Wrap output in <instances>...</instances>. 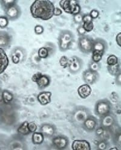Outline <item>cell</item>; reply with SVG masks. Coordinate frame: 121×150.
<instances>
[{"mask_svg":"<svg viewBox=\"0 0 121 150\" xmlns=\"http://www.w3.org/2000/svg\"><path fill=\"white\" fill-rule=\"evenodd\" d=\"M3 6L5 7L6 9L10 7L11 6L16 4L15 0H3L1 1Z\"/></svg>","mask_w":121,"mask_h":150,"instance_id":"cell-37","label":"cell"},{"mask_svg":"<svg viewBox=\"0 0 121 150\" xmlns=\"http://www.w3.org/2000/svg\"><path fill=\"white\" fill-rule=\"evenodd\" d=\"M25 58V52L24 50L18 48L14 50L12 54V60L14 64H19L23 62Z\"/></svg>","mask_w":121,"mask_h":150,"instance_id":"cell-18","label":"cell"},{"mask_svg":"<svg viewBox=\"0 0 121 150\" xmlns=\"http://www.w3.org/2000/svg\"><path fill=\"white\" fill-rule=\"evenodd\" d=\"M32 80L36 83L40 90H44L48 87L51 82L50 76L47 74H43L41 72L35 73L32 77Z\"/></svg>","mask_w":121,"mask_h":150,"instance_id":"cell-6","label":"cell"},{"mask_svg":"<svg viewBox=\"0 0 121 150\" xmlns=\"http://www.w3.org/2000/svg\"><path fill=\"white\" fill-rule=\"evenodd\" d=\"M40 132H41L44 136L52 137L57 132V127L53 124L44 123L42 124L40 127Z\"/></svg>","mask_w":121,"mask_h":150,"instance_id":"cell-13","label":"cell"},{"mask_svg":"<svg viewBox=\"0 0 121 150\" xmlns=\"http://www.w3.org/2000/svg\"><path fill=\"white\" fill-rule=\"evenodd\" d=\"M52 142L54 147L59 150H63L66 149L69 146V139L64 135L54 136Z\"/></svg>","mask_w":121,"mask_h":150,"instance_id":"cell-9","label":"cell"},{"mask_svg":"<svg viewBox=\"0 0 121 150\" xmlns=\"http://www.w3.org/2000/svg\"><path fill=\"white\" fill-rule=\"evenodd\" d=\"M111 109H112V105L108 99H100L95 104V113L97 116L101 117L111 112Z\"/></svg>","mask_w":121,"mask_h":150,"instance_id":"cell-5","label":"cell"},{"mask_svg":"<svg viewBox=\"0 0 121 150\" xmlns=\"http://www.w3.org/2000/svg\"><path fill=\"white\" fill-rule=\"evenodd\" d=\"M6 13L7 18L14 20L20 17L21 15V10L16 4H14L6 9Z\"/></svg>","mask_w":121,"mask_h":150,"instance_id":"cell-15","label":"cell"},{"mask_svg":"<svg viewBox=\"0 0 121 150\" xmlns=\"http://www.w3.org/2000/svg\"><path fill=\"white\" fill-rule=\"evenodd\" d=\"M119 62V58L115 54H110L108 56L107 59V66H111V65H114L117 64Z\"/></svg>","mask_w":121,"mask_h":150,"instance_id":"cell-29","label":"cell"},{"mask_svg":"<svg viewBox=\"0 0 121 150\" xmlns=\"http://www.w3.org/2000/svg\"><path fill=\"white\" fill-rule=\"evenodd\" d=\"M29 122L24 121L19 126L17 129V132L21 136H27L30 134L29 127H28Z\"/></svg>","mask_w":121,"mask_h":150,"instance_id":"cell-25","label":"cell"},{"mask_svg":"<svg viewBox=\"0 0 121 150\" xmlns=\"http://www.w3.org/2000/svg\"><path fill=\"white\" fill-rule=\"evenodd\" d=\"M90 115L88 108L84 106H78L74 108L71 115V121L73 124L78 127H82L83 122Z\"/></svg>","mask_w":121,"mask_h":150,"instance_id":"cell-2","label":"cell"},{"mask_svg":"<svg viewBox=\"0 0 121 150\" xmlns=\"http://www.w3.org/2000/svg\"><path fill=\"white\" fill-rule=\"evenodd\" d=\"M92 89L90 85L87 83L82 84L78 88V94L81 99H86L90 96Z\"/></svg>","mask_w":121,"mask_h":150,"instance_id":"cell-20","label":"cell"},{"mask_svg":"<svg viewBox=\"0 0 121 150\" xmlns=\"http://www.w3.org/2000/svg\"><path fill=\"white\" fill-rule=\"evenodd\" d=\"M95 131L96 135L100 140H107L111 136V129H106L101 127H98Z\"/></svg>","mask_w":121,"mask_h":150,"instance_id":"cell-21","label":"cell"},{"mask_svg":"<svg viewBox=\"0 0 121 150\" xmlns=\"http://www.w3.org/2000/svg\"><path fill=\"white\" fill-rule=\"evenodd\" d=\"M82 25L86 32H91L93 30V28H94L93 22L89 23H82Z\"/></svg>","mask_w":121,"mask_h":150,"instance_id":"cell-35","label":"cell"},{"mask_svg":"<svg viewBox=\"0 0 121 150\" xmlns=\"http://www.w3.org/2000/svg\"><path fill=\"white\" fill-rule=\"evenodd\" d=\"M119 73L118 74L116 75V76H115V77H116L115 82L119 86H120V85H121V73Z\"/></svg>","mask_w":121,"mask_h":150,"instance_id":"cell-44","label":"cell"},{"mask_svg":"<svg viewBox=\"0 0 121 150\" xmlns=\"http://www.w3.org/2000/svg\"><path fill=\"white\" fill-rule=\"evenodd\" d=\"M9 64L8 56L3 49L0 48V74L4 72Z\"/></svg>","mask_w":121,"mask_h":150,"instance_id":"cell-19","label":"cell"},{"mask_svg":"<svg viewBox=\"0 0 121 150\" xmlns=\"http://www.w3.org/2000/svg\"><path fill=\"white\" fill-rule=\"evenodd\" d=\"M116 41L117 44V45L120 47V44H121V33L119 32L116 36Z\"/></svg>","mask_w":121,"mask_h":150,"instance_id":"cell-46","label":"cell"},{"mask_svg":"<svg viewBox=\"0 0 121 150\" xmlns=\"http://www.w3.org/2000/svg\"><path fill=\"white\" fill-rule=\"evenodd\" d=\"M93 40L91 38L83 35L80 36L78 41V47L79 50L83 53L88 54L92 52Z\"/></svg>","mask_w":121,"mask_h":150,"instance_id":"cell-7","label":"cell"},{"mask_svg":"<svg viewBox=\"0 0 121 150\" xmlns=\"http://www.w3.org/2000/svg\"><path fill=\"white\" fill-rule=\"evenodd\" d=\"M62 11L61 8L58 7L54 8V13H53L54 16H60L61 15H62Z\"/></svg>","mask_w":121,"mask_h":150,"instance_id":"cell-45","label":"cell"},{"mask_svg":"<svg viewBox=\"0 0 121 150\" xmlns=\"http://www.w3.org/2000/svg\"><path fill=\"white\" fill-rule=\"evenodd\" d=\"M59 6L65 12L73 16L81 13V6L76 0H61Z\"/></svg>","mask_w":121,"mask_h":150,"instance_id":"cell-4","label":"cell"},{"mask_svg":"<svg viewBox=\"0 0 121 150\" xmlns=\"http://www.w3.org/2000/svg\"><path fill=\"white\" fill-rule=\"evenodd\" d=\"M83 61L76 56H73L69 59L68 69L69 72L72 74L78 73L83 67Z\"/></svg>","mask_w":121,"mask_h":150,"instance_id":"cell-8","label":"cell"},{"mask_svg":"<svg viewBox=\"0 0 121 150\" xmlns=\"http://www.w3.org/2000/svg\"><path fill=\"white\" fill-rule=\"evenodd\" d=\"M11 149L16 150H25L27 149L25 144L21 140H15L11 144Z\"/></svg>","mask_w":121,"mask_h":150,"instance_id":"cell-27","label":"cell"},{"mask_svg":"<svg viewBox=\"0 0 121 150\" xmlns=\"http://www.w3.org/2000/svg\"><path fill=\"white\" fill-rule=\"evenodd\" d=\"M44 136L41 132H34L32 133V141L34 145H41L44 140Z\"/></svg>","mask_w":121,"mask_h":150,"instance_id":"cell-23","label":"cell"},{"mask_svg":"<svg viewBox=\"0 0 121 150\" xmlns=\"http://www.w3.org/2000/svg\"><path fill=\"white\" fill-rule=\"evenodd\" d=\"M1 97L3 102L4 104H10V103L13 100V96L12 94L7 90H4L2 92L1 94Z\"/></svg>","mask_w":121,"mask_h":150,"instance_id":"cell-26","label":"cell"},{"mask_svg":"<svg viewBox=\"0 0 121 150\" xmlns=\"http://www.w3.org/2000/svg\"><path fill=\"white\" fill-rule=\"evenodd\" d=\"M107 70L110 74L113 76H116L119 73H120V63H117L116 65H111V66H107Z\"/></svg>","mask_w":121,"mask_h":150,"instance_id":"cell-28","label":"cell"},{"mask_svg":"<svg viewBox=\"0 0 121 150\" xmlns=\"http://www.w3.org/2000/svg\"><path fill=\"white\" fill-rule=\"evenodd\" d=\"M69 64V59L66 56H62L59 59V64L63 69H67Z\"/></svg>","mask_w":121,"mask_h":150,"instance_id":"cell-34","label":"cell"},{"mask_svg":"<svg viewBox=\"0 0 121 150\" xmlns=\"http://www.w3.org/2000/svg\"><path fill=\"white\" fill-rule=\"evenodd\" d=\"M107 42L104 39L96 38L93 40L92 52H96L104 54L105 51L107 50Z\"/></svg>","mask_w":121,"mask_h":150,"instance_id":"cell-14","label":"cell"},{"mask_svg":"<svg viewBox=\"0 0 121 150\" xmlns=\"http://www.w3.org/2000/svg\"><path fill=\"white\" fill-rule=\"evenodd\" d=\"M100 64L99 62H95L91 61L90 64H89V66H88V69L93 71H96L98 72V71L100 69Z\"/></svg>","mask_w":121,"mask_h":150,"instance_id":"cell-33","label":"cell"},{"mask_svg":"<svg viewBox=\"0 0 121 150\" xmlns=\"http://www.w3.org/2000/svg\"><path fill=\"white\" fill-rule=\"evenodd\" d=\"M74 41L73 33L69 30H62L58 38V45L61 52H66L70 49Z\"/></svg>","mask_w":121,"mask_h":150,"instance_id":"cell-3","label":"cell"},{"mask_svg":"<svg viewBox=\"0 0 121 150\" xmlns=\"http://www.w3.org/2000/svg\"><path fill=\"white\" fill-rule=\"evenodd\" d=\"M28 127H29V131H30V133L36 132L37 129H38V126L33 122H30L28 123Z\"/></svg>","mask_w":121,"mask_h":150,"instance_id":"cell-39","label":"cell"},{"mask_svg":"<svg viewBox=\"0 0 121 150\" xmlns=\"http://www.w3.org/2000/svg\"><path fill=\"white\" fill-rule=\"evenodd\" d=\"M93 19L89 14H86L83 15V23H89L93 22Z\"/></svg>","mask_w":121,"mask_h":150,"instance_id":"cell-41","label":"cell"},{"mask_svg":"<svg viewBox=\"0 0 121 150\" xmlns=\"http://www.w3.org/2000/svg\"><path fill=\"white\" fill-rule=\"evenodd\" d=\"M99 78L98 72L91 71L87 69L83 72L82 79L88 85H93L96 83Z\"/></svg>","mask_w":121,"mask_h":150,"instance_id":"cell-11","label":"cell"},{"mask_svg":"<svg viewBox=\"0 0 121 150\" xmlns=\"http://www.w3.org/2000/svg\"><path fill=\"white\" fill-rule=\"evenodd\" d=\"M73 20L75 23L79 24V25H82V23H83V15H82L80 13L77 15H74L73 16Z\"/></svg>","mask_w":121,"mask_h":150,"instance_id":"cell-36","label":"cell"},{"mask_svg":"<svg viewBox=\"0 0 121 150\" xmlns=\"http://www.w3.org/2000/svg\"><path fill=\"white\" fill-rule=\"evenodd\" d=\"M89 15L91 17L93 20H95V19H96L97 18H98V16L99 15V12L98 11L96 10V9H93V10H92L90 12Z\"/></svg>","mask_w":121,"mask_h":150,"instance_id":"cell-42","label":"cell"},{"mask_svg":"<svg viewBox=\"0 0 121 150\" xmlns=\"http://www.w3.org/2000/svg\"><path fill=\"white\" fill-rule=\"evenodd\" d=\"M73 150H90V143L86 140H74L71 144Z\"/></svg>","mask_w":121,"mask_h":150,"instance_id":"cell-16","label":"cell"},{"mask_svg":"<svg viewBox=\"0 0 121 150\" xmlns=\"http://www.w3.org/2000/svg\"><path fill=\"white\" fill-rule=\"evenodd\" d=\"M82 127L87 132H93L98 127V120L95 116L90 115L83 122Z\"/></svg>","mask_w":121,"mask_h":150,"instance_id":"cell-12","label":"cell"},{"mask_svg":"<svg viewBox=\"0 0 121 150\" xmlns=\"http://www.w3.org/2000/svg\"><path fill=\"white\" fill-rule=\"evenodd\" d=\"M11 43V37L4 32H0V48L6 47Z\"/></svg>","mask_w":121,"mask_h":150,"instance_id":"cell-22","label":"cell"},{"mask_svg":"<svg viewBox=\"0 0 121 150\" xmlns=\"http://www.w3.org/2000/svg\"><path fill=\"white\" fill-rule=\"evenodd\" d=\"M92 56H91V61L95 62H99L103 57L104 54L99 52H92Z\"/></svg>","mask_w":121,"mask_h":150,"instance_id":"cell-31","label":"cell"},{"mask_svg":"<svg viewBox=\"0 0 121 150\" xmlns=\"http://www.w3.org/2000/svg\"><path fill=\"white\" fill-rule=\"evenodd\" d=\"M52 95V92L44 91L37 95V100L41 105H47L51 102Z\"/></svg>","mask_w":121,"mask_h":150,"instance_id":"cell-17","label":"cell"},{"mask_svg":"<svg viewBox=\"0 0 121 150\" xmlns=\"http://www.w3.org/2000/svg\"><path fill=\"white\" fill-rule=\"evenodd\" d=\"M8 20L6 16H0V27L1 28H5L8 25Z\"/></svg>","mask_w":121,"mask_h":150,"instance_id":"cell-38","label":"cell"},{"mask_svg":"<svg viewBox=\"0 0 121 150\" xmlns=\"http://www.w3.org/2000/svg\"><path fill=\"white\" fill-rule=\"evenodd\" d=\"M77 32L78 33V35L80 36H83L85 35L86 33H87L84 29H83V27L82 25H79V26L77 28Z\"/></svg>","mask_w":121,"mask_h":150,"instance_id":"cell-43","label":"cell"},{"mask_svg":"<svg viewBox=\"0 0 121 150\" xmlns=\"http://www.w3.org/2000/svg\"><path fill=\"white\" fill-rule=\"evenodd\" d=\"M108 146L109 144L107 140H100L96 145L97 149L99 150H106L108 148Z\"/></svg>","mask_w":121,"mask_h":150,"instance_id":"cell-32","label":"cell"},{"mask_svg":"<svg viewBox=\"0 0 121 150\" xmlns=\"http://www.w3.org/2000/svg\"><path fill=\"white\" fill-rule=\"evenodd\" d=\"M34 31L36 35H41L44 32V27L41 25H36L34 28Z\"/></svg>","mask_w":121,"mask_h":150,"instance_id":"cell-40","label":"cell"},{"mask_svg":"<svg viewBox=\"0 0 121 150\" xmlns=\"http://www.w3.org/2000/svg\"><path fill=\"white\" fill-rule=\"evenodd\" d=\"M54 8L53 3L50 0H36L32 4L30 11L34 18L47 21L54 16Z\"/></svg>","mask_w":121,"mask_h":150,"instance_id":"cell-1","label":"cell"},{"mask_svg":"<svg viewBox=\"0 0 121 150\" xmlns=\"http://www.w3.org/2000/svg\"><path fill=\"white\" fill-rule=\"evenodd\" d=\"M120 129H119L118 131H116L115 133L114 134L113 136V142L116 145V146H118L119 148L121 146V140H120Z\"/></svg>","mask_w":121,"mask_h":150,"instance_id":"cell-30","label":"cell"},{"mask_svg":"<svg viewBox=\"0 0 121 150\" xmlns=\"http://www.w3.org/2000/svg\"><path fill=\"white\" fill-rule=\"evenodd\" d=\"M117 119L116 116L113 113H111V112L108 115L100 117L99 125L100 127L102 128L111 129L115 125Z\"/></svg>","mask_w":121,"mask_h":150,"instance_id":"cell-10","label":"cell"},{"mask_svg":"<svg viewBox=\"0 0 121 150\" xmlns=\"http://www.w3.org/2000/svg\"><path fill=\"white\" fill-rule=\"evenodd\" d=\"M51 53L50 47L47 46H44L39 49L38 51V56L40 59H47L50 57Z\"/></svg>","mask_w":121,"mask_h":150,"instance_id":"cell-24","label":"cell"}]
</instances>
